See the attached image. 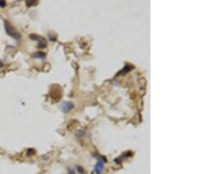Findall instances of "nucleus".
I'll return each mask as SVG.
<instances>
[{
	"label": "nucleus",
	"instance_id": "3",
	"mask_svg": "<svg viewBox=\"0 0 198 174\" xmlns=\"http://www.w3.org/2000/svg\"><path fill=\"white\" fill-rule=\"evenodd\" d=\"M73 107H74V104L72 102H64L62 105V111L63 113H67L70 109H72Z\"/></svg>",
	"mask_w": 198,
	"mask_h": 174
},
{
	"label": "nucleus",
	"instance_id": "2",
	"mask_svg": "<svg viewBox=\"0 0 198 174\" xmlns=\"http://www.w3.org/2000/svg\"><path fill=\"white\" fill-rule=\"evenodd\" d=\"M103 160H98V162L95 164L94 170L97 174H100L103 171V169H104V161ZM105 160H106V158H105Z\"/></svg>",
	"mask_w": 198,
	"mask_h": 174
},
{
	"label": "nucleus",
	"instance_id": "1",
	"mask_svg": "<svg viewBox=\"0 0 198 174\" xmlns=\"http://www.w3.org/2000/svg\"><path fill=\"white\" fill-rule=\"evenodd\" d=\"M5 30H6V33L9 34L10 36H12V38L16 39V40H19L20 39V34L16 32L14 30V28H12V27L10 25V23L8 21H5Z\"/></svg>",
	"mask_w": 198,
	"mask_h": 174
},
{
	"label": "nucleus",
	"instance_id": "4",
	"mask_svg": "<svg viewBox=\"0 0 198 174\" xmlns=\"http://www.w3.org/2000/svg\"><path fill=\"white\" fill-rule=\"evenodd\" d=\"M45 56H46V55L44 54V53H42V52H38V53H36L35 55H33V57H35V58H45Z\"/></svg>",
	"mask_w": 198,
	"mask_h": 174
},
{
	"label": "nucleus",
	"instance_id": "5",
	"mask_svg": "<svg viewBox=\"0 0 198 174\" xmlns=\"http://www.w3.org/2000/svg\"><path fill=\"white\" fill-rule=\"evenodd\" d=\"M6 5V2L5 1H0V7H2V8H4L5 6Z\"/></svg>",
	"mask_w": 198,
	"mask_h": 174
},
{
	"label": "nucleus",
	"instance_id": "6",
	"mask_svg": "<svg viewBox=\"0 0 198 174\" xmlns=\"http://www.w3.org/2000/svg\"><path fill=\"white\" fill-rule=\"evenodd\" d=\"M34 4H37V2H36V3H34L33 1V2H28V1L27 2V5L28 6H30V5H34Z\"/></svg>",
	"mask_w": 198,
	"mask_h": 174
}]
</instances>
